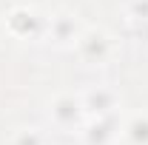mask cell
<instances>
[{
  "label": "cell",
  "instance_id": "obj_1",
  "mask_svg": "<svg viewBox=\"0 0 148 145\" xmlns=\"http://www.w3.org/2000/svg\"><path fill=\"white\" fill-rule=\"evenodd\" d=\"M51 117H54L60 125H71V122H77V117H80V103L74 97H60L54 105H51Z\"/></svg>",
  "mask_w": 148,
  "mask_h": 145
},
{
  "label": "cell",
  "instance_id": "obj_2",
  "mask_svg": "<svg viewBox=\"0 0 148 145\" xmlns=\"http://www.w3.org/2000/svg\"><path fill=\"white\" fill-rule=\"evenodd\" d=\"M125 131H128V137H131L137 145H148V114H145V117L131 120V125L125 128Z\"/></svg>",
  "mask_w": 148,
  "mask_h": 145
},
{
  "label": "cell",
  "instance_id": "obj_3",
  "mask_svg": "<svg viewBox=\"0 0 148 145\" xmlns=\"http://www.w3.org/2000/svg\"><path fill=\"white\" fill-rule=\"evenodd\" d=\"M14 145H43V137L37 134L34 128H26V131H20V134H17Z\"/></svg>",
  "mask_w": 148,
  "mask_h": 145
}]
</instances>
